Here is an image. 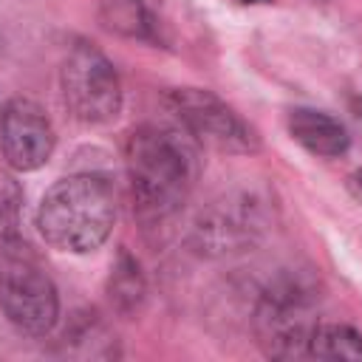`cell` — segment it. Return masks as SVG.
Masks as SVG:
<instances>
[{
  "mask_svg": "<svg viewBox=\"0 0 362 362\" xmlns=\"http://www.w3.org/2000/svg\"><path fill=\"white\" fill-rule=\"evenodd\" d=\"M257 232V206L246 198H223L215 201L206 215H201L195 235L198 243L212 252H229L252 240Z\"/></svg>",
  "mask_w": 362,
  "mask_h": 362,
  "instance_id": "52a82bcc",
  "label": "cell"
},
{
  "mask_svg": "<svg viewBox=\"0 0 362 362\" xmlns=\"http://www.w3.org/2000/svg\"><path fill=\"white\" fill-rule=\"evenodd\" d=\"M57 136L51 119L34 99H11L0 110V147L6 164L17 173L40 170L54 153Z\"/></svg>",
  "mask_w": 362,
  "mask_h": 362,
  "instance_id": "8992f818",
  "label": "cell"
},
{
  "mask_svg": "<svg viewBox=\"0 0 362 362\" xmlns=\"http://www.w3.org/2000/svg\"><path fill=\"white\" fill-rule=\"evenodd\" d=\"M105 28L144 42H161V23L150 0H99Z\"/></svg>",
  "mask_w": 362,
  "mask_h": 362,
  "instance_id": "9c48e42d",
  "label": "cell"
},
{
  "mask_svg": "<svg viewBox=\"0 0 362 362\" xmlns=\"http://www.w3.org/2000/svg\"><path fill=\"white\" fill-rule=\"evenodd\" d=\"M288 133L297 144H303L308 153L314 156H322V158H334V156H342L351 144L348 139V130L342 127L339 119L322 113V110H314V107H294L288 110Z\"/></svg>",
  "mask_w": 362,
  "mask_h": 362,
  "instance_id": "ba28073f",
  "label": "cell"
},
{
  "mask_svg": "<svg viewBox=\"0 0 362 362\" xmlns=\"http://www.w3.org/2000/svg\"><path fill=\"white\" fill-rule=\"evenodd\" d=\"M59 90L68 113L88 124H105L122 110V82L110 59L88 42H76L59 68Z\"/></svg>",
  "mask_w": 362,
  "mask_h": 362,
  "instance_id": "3957f363",
  "label": "cell"
},
{
  "mask_svg": "<svg viewBox=\"0 0 362 362\" xmlns=\"http://www.w3.org/2000/svg\"><path fill=\"white\" fill-rule=\"evenodd\" d=\"M0 308L11 325L42 337L59 317V297L40 266L23 255H8L0 266Z\"/></svg>",
  "mask_w": 362,
  "mask_h": 362,
  "instance_id": "5b68a950",
  "label": "cell"
},
{
  "mask_svg": "<svg viewBox=\"0 0 362 362\" xmlns=\"http://www.w3.org/2000/svg\"><path fill=\"white\" fill-rule=\"evenodd\" d=\"M116 221V192L105 175L76 173L51 184L37 209V229L59 252L99 249Z\"/></svg>",
  "mask_w": 362,
  "mask_h": 362,
  "instance_id": "7a4b0ae2",
  "label": "cell"
},
{
  "mask_svg": "<svg viewBox=\"0 0 362 362\" xmlns=\"http://www.w3.org/2000/svg\"><path fill=\"white\" fill-rule=\"evenodd\" d=\"M348 189H351V195L362 204V170H356V173L348 178Z\"/></svg>",
  "mask_w": 362,
  "mask_h": 362,
  "instance_id": "7c38bea8",
  "label": "cell"
},
{
  "mask_svg": "<svg viewBox=\"0 0 362 362\" xmlns=\"http://www.w3.org/2000/svg\"><path fill=\"white\" fill-rule=\"evenodd\" d=\"M20 209H23V192L17 181L8 175H0V246L6 249V255H20V246H23Z\"/></svg>",
  "mask_w": 362,
  "mask_h": 362,
  "instance_id": "8fae6325",
  "label": "cell"
},
{
  "mask_svg": "<svg viewBox=\"0 0 362 362\" xmlns=\"http://www.w3.org/2000/svg\"><path fill=\"white\" fill-rule=\"evenodd\" d=\"M164 105L192 136V141L206 144L218 153H257V133L215 93L201 88H173L164 93Z\"/></svg>",
  "mask_w": 362,
  "mask_h": 362,
  "instance_id": "277c9868",
  "label": "cell"
},
{
  "mask_svg": "<svg viewBox=\"0 0 362 362\" xmlns=\"http://www.w3.org/2000/svg\"><path fill=\"white\" fill-rule=\"evenodd\" d=\"M305 354L317 359H362V334L348 325H314L305 342Z\"/></svg>",
  "mask_w": 362,
  "mask_h": 362,
  "instance_id": "30bf717a",
  "label": "cell"
},
{
  "mask_svg": "<svg viewBox=\"0 0 362 362\" xmlns=\"http://www.w3.org/2000/svg\"><path fill=\"white\" fill-rule=\"evenodd\" d=\"M240 3H269V0H240Z\"/></svg>",
  "mask_w": 362,
  "mask_h": 362,
  "instance_id": "4fadbf2b",
  "label": "cell"
},
{
  "mask_svg": "<svg viewBox=\"0 0 362 362\" xmlns=\"http://www.w3.org/2000/svg\"><path fill=\"white\" fill-rule=\"evenodd\" d=\"M124 161L133 206L147 223H164L173 218L189 198L198 175L192 136L178 127H136L127 139Z\"/></svg>",
  "mask_w": 362,
  "mask_h": 362,
  "instance_id": "6da1fadb",
  "label": "cell"
}]
</instances>
